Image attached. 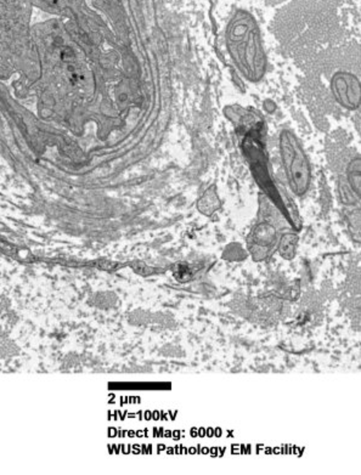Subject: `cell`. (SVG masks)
<instances>
[{
  "mask_svg": "<svg viewBox=\"0 0 361 475\" xmlns=\"http://www.w3.org/2000/svg\"><path fill=\"white\" fill-rule=\"evenodd\" d=\"M254 240L258 246H266L270 242H274V229L268 224H261L257 227V230L253 234Z\"/></svg>",
  "mask_w": 361,
  "mask_h": 475,
  "instance_id": "obj_4",
  "label": "cell"
},
{
  "mask_svg": "<svg viewBox=\"0 0 361 475\" xmlns=\"http://www.w3.org/2000/svg\"><path fill=\"white\" fill-rule=\"evenodd\" d=\"M297 241L298 237L292 234H286L281 239V243H280V253L283 258L286 259H291L295 257V251H296Z\"/></svg>",
  "mask_w": 361,
  "mask_h": 475,
  "instance_id": "obj_5",
  "label": "cell"
},
{
  "mask_svg": "<svg viewBox=\"0 0 361 475\" xmlns=\"http://www.w3.org/2000/svg\"><path fill=\"white\" fill-rule=\"evenodd\" d=\"M280 151L285 173L292 190L303 195L309 186L310 167L300 141L291 131H285L280 136Z\"/></svg>",
  "mask_w": 361,
  "mask_h": 475,
  "instance_id": "obj_2",
  "label": "cell"
},
{
  "mask_svg": "<svg viewBox=\"0 0 361 475\" xmlns=\"http://www.w3.org/2000/svg\"><path fill=\"white\" fill-rule=\"evenodd\" d=\"M135 271L140 275H144V276H148V275H153L156 272V269L153 267H150V266L145 265V264H138V266H135Z\"/></svg>",
  "mask_w": 361,
  "mask_h": 475,
  "instance_id": "obj_7",
  "label": "cell"
},
{
  "mask_svg": "<svg viewBox=\"0 0 361 475\" xmlns=\"http://www.w3.org/2000/svg\"><path fill=\"white\" fill-rule=\"evenodd\" d=\"M219 207H220V202L218 200L217 193H215V190L213 188L207 190L199 202V208H200L201 212L207 214V215H211Z\"/></svg>",
  "mask_w": 361,
  "mask_h": 475,
  "instance_id": "obj_3",
  "label": "cell"
},
{
  "mask_svg": "<svg viewBox=\"0 0 361 475\" xmlns=\"http://www.w3.org/2000/svg\"><path fill=\"white\" fill-rule=\"evenodd\" d=\"M173 274L179 282H189L194 277V270L187 263H178L173 266Z\"/></svg>",
  "mask_w": 361,
  "mask_h": 475,
  "instance_id": "obj_6",
  "label": "cell"
},
{
  "mask_svg": "<svg viewBox=\"0 0 361 475\" xmlns=\"http://www.w3.org/2000/svg\"><path fill=\"white\" fill-rule=\"evenodd\" d=\"M229 49L236 64L249 80L256 82L261 78L266 71V59L261 50L257 32L251 25L232 27L229 33Z\"/></svg>",
  "mask_w": 361,
  "mask_h": 475,
  "instance_id": "obj_1",
  "label": "cell"
}]
</instances>
